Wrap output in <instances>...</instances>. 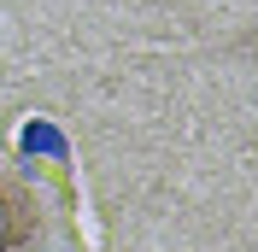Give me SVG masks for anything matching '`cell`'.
<instances>
[{"label": "cell", "mask_w": 258, "mask_h": 252, "mask_svg": "<svg viewBox=\"0 0 258 252\" xmlns=\"http://www.w3.org/2000/svg\"><path fill=\"white\" fill-rule=\"evenodd\" d=\"M30 240H35V200L12 176H0V252H24Z\"/></svg>", "instance_id": "6da1fadb"}]
</instances>
